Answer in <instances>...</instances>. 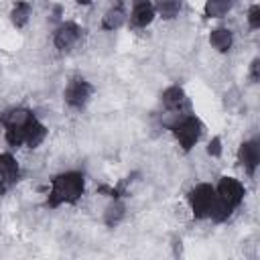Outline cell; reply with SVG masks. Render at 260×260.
<instances>
[{
    "mask_svg": "<svg viewBox=\"0 0 260 260\" xmlns=\"http://www.w3.org/2000/svg\"><path fill=\"white\" fill-rule=\"evenodd\" d=\"M83 195V175L69 171L61 173L51 181V193L47 203L51 207H57L61 203H75Z\"/></svg>",
    "mask_w": 260,
    "mask_h": 260,
    "instance_id": "obj_1",
    "label": "cell"
},
{
    "mask_svg": "<svg viewBox=\"0 0 260 260\" xmlns=\"http://www.w3.org/2000/svg\"><path fill=\"white\" fill-rule=\"evenodd\" d=\"M171 130L181 142L183 150H191L201 136V122L195 116H183L175 124H171Z\"/></svg>",
    "mask_w": 260,
    "mask_h": 260,
    "instance_id": "obj_2",
    "label": "cell"
},
{
    "mask_svg": "<svg viewBox=\"0 0 260 260\" xmlns=\"http://www.w3.org/2000/svg\"><path fill=\"white\" fill-rule=\"evenodd\" d=\"M217 193L211 185L207 183H201L197 187H193L189 191V203H191V209H193V215L197 219H203V217H209V211H211V205L215 201Z\"/></svg>",
    "mask_w": 260,
    "mask_h": 260,
    "instance_id": "obj_3",
    "label": "cell"
},
{
    "mask_svg": "<svg viewBox=\"0 0 260 260\" xmlns=\"http://www.w3.org/2000/svg\"><path fill=\"white\" fill-rule=\"evenodd\" d=\"M244 187L238 179L234 177H221L219 179V185H217V197L221 201H225L230 207H238L244 199Z\"/></svg>",
    "mask_w": 260,
    "mask_h": 260,
    "instance_id": "obj_4",
    "label": "cell"
},
{
    "mask_svg": "<svg viewBox=\"0 0 260 260\" xmlns=\"http://www.w3.org/2000/svg\"><path fill=\"white\" fill-rule=\"evenodd\" d=\"M91 98V85L83 79H73L65 89V102L71 108H83Z\"/></svg>",
    "mask_w": 260,
    "mask_h": 260,
    "instance_id": "obj_5",
    "label": "cell"
},
{
    "mask_svg": "<svg viewBox=\"0 0 260 260\" xmlns=\"http://www.w3.org/2000/svg\"><path fill=\"white\" fill-rule=\"evenodd\" d=\"M81 37V28L75 24V22H63L57 30H55V37H53V43L59 51H67L71 49Z\"/></svg>",
    "mask_w": 260,
    "mask_h": 260,
    "instance_id": "obj_6",
    "label": "cell"
},
{
    "mask_svg": "<svg viewBox=\"0 0 260 260\" xmlns=\"http://www.w3.org/2000/svg\"><path fill=\"white\" fill-rule=\"evenodd\" d=\"M238 158H240L242 167H244L250 175H254V171H256V167H258V162H260V146H258V142H254V140L242 142V146H240V150H238Z\"/></svg>",
    "mask_w": 260,
    "mask_h": 260,
    "instance_id": "obj_7",
    "label": "cell"
},
{
    "mask_svg": "<svg viewBox=\"0 0 260 260\" xmlns=\"http://www.w3.org/2000/svg\"><path fill=\"white\" fill-rule=\"evenodd\" d=\"M32 120H35V116H32V112L26 110V108L8 110V112L2 116V124H4L6 128H10V126H14V128H24V126H28Z\"/></svg>",
    "mask_w": 260,
    "mask_h": 260,
    "instance_id": "obj_8",
    "label": "cell"
},
{
    "mask_svg": "<svg viewBox=\"0 0 260 260\" xmlns=\"http://www.w3.org/2000/svg\"><path fill=\"white\" fill-rule=\"evenodd\" d=\"M152 18H154V6L148 0H136V4L132 8V16H130L132 24L134 26H146L152 22Z\"/></svg>",
    "mask_w": 260,
    "mask_h": 260,
    "instance_id": "obj_9",
    "label": "cell"
},
{
    "mask_svg": "<svg viewBox=\"0 0 260 260\" xmlns=\"http://www.w3.org/2000/svg\"><path fill=\"white\" fill-rule=\"evenodd\" d=\"M18 162L12 154L8 152H2L0 154V175H2V181H4V187L6 185H12L18 181Z\"/></svg>",
    "mask_w": 260,
    "mask_h": 260,
    "instance_id": "obj_10",
    "label": "cell"
},
{
    "mask_svg": "<svg viewBox=\"0 0 260 260\" xmlns=\"http://www.w3.org/2000/svg\"><path fill=\"white\" fill-rule=\"evenodd\" d=\"M45 136H47V128H45L41 122L32 120V122L26 126V132H24V144H26L28 148H37V146L45 140Z\"/></svg>",
    "mask_w": 260,
    "mask_h": 260,
    "instance_id": "obj_11",
    "label": "cell"
},
{
    "mask_svg": "<svg viewBox=\"0 0 260 260\" xmlns=\"http://www.w3.org/2000/svg\"><path fill=\"white\" fill-rule=\"evenodd\" d=\"M232 41H234V39H232V30H228V28H215V30H211V35H209L211 47L217 49L219 53L230 51Z\"/></svg>",
    "mask_w": 260,
    "mask_h": 260,
    "instance_id": "obj_12",
    "label": "cell"
},
{
    "mask_svg": "<svg viewBox=\"0 0 260 260\" xmlns=\"http://www.w3.org/2000/svg\"><path fill=\"white\" fill-rule=\"evenodd\" d=\"M232 4H234V0H205L203 12L207 18H221L223 14L230 12Z\"/></svg>",
    "mask_w": 260,
    "mask_h": 260,
    "instance_id": "obj_13",
    "label": "cell"
},
{
    "mask_svg": "<svg viewBox=\"0 0 260 260\" xmlns=\"http://www.w3.org/2000/svg\"><path fill=\"white\" fill-rule=\"evenodd\" d=\"M185 102V91L179 85H171L162 91V104L167 110H177Z\"/></svg>",
    "mask_w": 260,
    "mask_h": 260,
    "instance_id": "obj_14",
    "label": "cell"
},
{
    "mask_svg": "<svg viewBox=\"0 0 260 260\" xmlns=\"http://www.w3.org/2000/svg\"><path fill=\"white\" fill-rule=\"evenodd\" d=\"M124 20H126L124 10L116 6V8H110V10L102 16V26H104L106 30H116V28H120V26L124 24Z\"/></svg>",
    "mask_w": 260,
    "mask_h": 260,
    "instance_id": "obj_15",
    "label": "cell"
},
{
    "mask_svg": "<svg viewBox=\"0 0 260 260\" xmlns=\"http://www.w3.org/2000/svg\"><path fill=\"white\" fill-rule=\"evenodd\" d=\"M28 16H30V4L28 2H16L12 12H10V20L16 28H22L26 22H28Z\"/></svg>",
    "mask_w": 260,
    "mask_h": 260,
    "instance_id": "obj_16",
    "label": "cell"
},
{
    "mask_svg": "<svg viewBox=\"0 0 260 260\" xmlns=\"http://www.w3.org/2000/svg\"><path fill=\"white\" fill-rule=\"evenodd\" d=\"M156 10L165 20H171L181 12V0H156Z\"/></svg>",
    "mask_w": 260,
    "mask_h": 260,
    "instance_id": "obj_17",
    "label": "cell"
},
{
    "mask_svg": "<svg viewBox=\"0 0 260 260\" xmlns=\"http://www.w3.org/2000/svg\"><path fill=\"white\" fill-rule=\"evenodd\" d=\"M232 209H234V207H230L225 201H221L219 197H215V201H213V205H211V211H209V217H211L213 221H223V219H228V217L232 215Z\"/></svg>",
    "mask_w": 260,
    "mask_h": 260,
    "instance_id": "obj_18",
    "label": "cell"
},
{
    "mask_svg": "<svg viewBox=\"0 0 260 260\" xmlns=\"http://www.w3.org/2000/svg\"><path fill=\"white\" fill-rule=\"evenodd\" d=\"M122 217H124V205H122L120 201H114V203H110V205L106 207L104 221H106L108 225H116Z\"/></svg>",
    "mask_w": 260,
    "mask_h": 260,
    "instance_id": "obj_19",
    "label": "cell"
},
{
    "mask_svg": "<svg viewBox=\"0 0 260 260\" xmlns=\"http://www.w3.org/2000/svg\"><path fill=\"white\" fill-rule=\"evenodd\" d=\"M248 22H250L252 28H258L260 26V6L258 4L250 6V10H248Z\"/></svg>",
    "mask_w": 260,
    "mask_h": 260,
    "instance_id": "obj_20",
    "label": "cell"
},
{
    "mask_svg": "<svg viewBox=\"0 0 260 260\" xmlns=\"http://www.w3.org/2000/svg\"><path fill=\"white\" fill-rule=\"evenodd\" d=\"M207 154H211V156H219L221 154V140L217 136L211 138V142L207 144Z\"/></svg>",
    "mask_w": 260,
    "mask_h": 260,
    "instance_id": "obj_21",
    "label": "cell"
},
{
    "mask_svg": "<svg viewBox=\"0 0 260 260\" xmlns=\"http://www.w3.org/2000/svg\"><path fill=\"white\" fill-rule=\"evenodd\" d=\"M258 69H260V61L258 59H254L252 61V65H250V79L256 83L258 81Z\"/></svg>",
    "mask_w": 260,
    "mask_h": 260,
    "instance_id": "obj_22",
    "label": "cell"
},
{
    "mask_svg": "<svg viewBox=\"0 0 260 260\" xmlns=\"http://www.w3.org/2000/svg\"><path fill=\"white\" fill-rule=\"evenodd\" d=\"M75 2H77V4H83V6H85V4H89L91 0H75Z\"/></svg>",
    "mask_w": 260,
    "mask_h": 260,
    "instance_id": "obj_23",
    "label": "cell"
},
{
    "mask_svg": "<svg viewBox=\"0 0 260 260\" xmlns=\"http://www.w3.org/2000/svg\"><path fill=\"white\" fill-rule=\"evenodd\" d=\"M0 187H4V181H2V175H0Z\"/></svg>",
    "mask_w": 260,
    "mask_h": 260,
    "instance_id": "obj_24",
    "label": "cell"
}]
</instances>
